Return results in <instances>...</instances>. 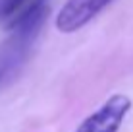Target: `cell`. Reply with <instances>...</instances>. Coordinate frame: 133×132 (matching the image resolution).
<instances>
[{
    "label": "cell",
    "mask_w": 133,
    "mask_h": 132,
    "mask_svg": "<svg viewBox=\"0 0 133 132\" xmlns=\"http://www.w3.org/2000/svg\"><path fill=\"white\" fill-rule=\"evenodd\" d=\"M48 12L50 0H29L23 10L10 20V35L0 43V88L12 82L25 66Z\"/></svg>",
    "instance_id": "6da1fadb"
},
{
    "label": "cell",
    "mask_w": 133,
    "mask_h": 132,
    "mask_svg": "<svg viewBox=\"0 0 133 132\" xmlns=\"http://www.w3.org/2000/svg\"><path fill=\"white\" fill-rule=\"evenodd\" d=\"M131 107L133 103L125 93H114L83 122H79L73 132H118Z\"/></svg>",
    "instance_id": "7a4b0ae2"
},
{
    "label": "cell",
    "mask_w": 133,
    "mask_h": 132,
    "mask_svg": "<svg viewBox=\"0 0 133 132\" xmlns=\"http://www.w3.org/2000/svg\"><path fill=\"white\" fill-rule=\"evenodd\" d=\"M114 0H66L56 14V29L60 33H75L95 20Z\"/></svg>",
    "instance_id": "3957f363"
},
{
    "label": "cell",
    "mask_w": 133,
    "mask_h": 132,
    "mask_svg": "<svg viewBox=\"0 0 133 132\" xmlns=\"http://www.w3.org/2000/svg\"><path fill=\"white\" fill-rule=\"evenodd\" d=\"M29 0H0V21L17 16Z\"/></svg>",
    "instance_id": "277c9868"
}]
</instances>
